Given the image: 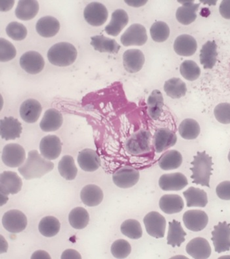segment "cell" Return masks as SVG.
Returning a JSON list of instances; mask_svg holds the SVG:
<instances>
[{
    "mask_svg": "<svg viewBox=\"0 0 230 259\" xmlns=\"http://www.w3.org/2000/svg\"><path fill=\"white\" fill-rule=\"evenodd\" d=\"M36 29L38 34L43 38H52L60 30V23L54 17H43L37 22Z\"/></svg>",
    "mask_w": 230,
    "mask_h": 259,
    "instance_id": "obj_26",
    "label": "cell"
},
{
    "mask_svg": "<svg viewBox=\"0 0 230 259\" xmlns=\"http://www.w3.org/2000/svg\"><path fill=\"white\" fill-rule=\"evenodd\" d=\"M41 155L36 150L28 152L25 162L18 168L20 174L23 176L24 179H40L54 168V162Z\"/></svg>",
    "mask_w": 230,
    "mask_h": 259,
    "instance_id": "obj_1",
    "label": "cell"
},
{
    "mask_svg": "<svg viewBox=\"0 0 230 259\" xmlns=\"http://www.w3.org/2000/svg\"><path fill=\"white\" fill-rule=\"evenodd\" d=\"M23 186V181L16 172L12 171H5L0 176V195L1 204L5 205L8 201L9 195L18 194Z\"/></svg>",
    "mask_w": 230,
    "mask_h": 259,
    "instance_id": "obj_4",
    "label": "cell"
},
{
    "mask_svg": "<svg viewBox=\"0 0 230 259\" xmlns=\"http://www.w3.org/2000/svg\"><path fill=\"white\" fill-rule=\"evenodd\" d=\"M14 4L15 1H13V0H8V1H6V0H4H4H1V1H0L1 12H7L12 10L13 6H14Z\"/></svg>",
    "mask_w": 230,
    "mask_h": 259,
    "instance_id": "obj_52",
    "label": "cell"
},
{
    "mask_svg": "<svg viewBox=\"0 0 230 259\" xmlns=\"http://www.w3.org/2000/svg\"><path fill=\"white\" fill-rule=\"evenodd\" d=\"M6 33L10 38L15 41H21L27 36V29L23 24L14 21L9 23L6 27Z\"/></svg>",
    "mask_w": 230,
    "mask_h": 259,
    "instance_id": "obj_45",
    "label": "cell"
},
{
    "mask_svg": "<svg viewBox=\"0 0 230 259\" xmlns=\"http://www.w3.org/2000/svg\"><path fill=\"white\" fill-rule=\"evenodd\" d=\"M124 2L127 4V5L134 7V8L143 6L148 3V1H147V0H144V1H142V0H140V1H134V0H131V1L130 0H130H126Z\"/></svg>",
    "mask_w": 230,
    "mask_h": 259,
    "instance_id": "obj_54",
    "label": "cell"
},
{
    "mask_svg": "<svg viewBox=\"0 0 230 259\" xmlns=\"http://www.w3.org/2000/svg\"><path fill=\"white\" fill-rule=\"evenodd\" d=\"M63 122L62 114L57 109H50L45 112L39 127L41 131L50 133L58 131L62 126Z\"/></svg>",
    "mask_w": 230,
    "mask_h": 259,
    "instance_id": "obj_27",
    "label": "cell"
},
{
    "mask_svg": "<svg viewBox=\"0 0 230 259\" xmlns=\"http://www.w3.org/2000/svg\"><path fill=\"white\" fill-rule=\"evenodd\" d=\"M148 39L146 28L140 24H133L122 35L120 41L126 47L141 46L147 42Z\"/></svg>",
    "mask_w": 230,
    "mask_h": 259,
    "instance_id": "obj_10",
    "label": "cell"
},
{
    "mask_svg": "<svg viewBox=\"0 0 230 259\" xmlns=\"http://www.w3.org/2000/svg\"><path fill=\"white\" fill-rule=\"evenodd\" d=\"M186 235L187 234L184 231L179 222L175 220L170 222L167 236V244L173 247H180L186 240Z\"/></svg>",
    "mask_w": 230,
    "mask_h": 259,
    "instance_id": "obj_36",
    "label": "cell"
},
{
    "mask_svg": "<svg viewBox=\"0 0 230 259\" xmlns=\"http://www.w3.org/2000/svg\"><path fill=\"white\" fill-rule=\"evenodd\" d=\"M219 11L223 18L230 19V0H223L221 2Z\"/></svg>",
    "mask_w": 230,
    "mask_h": 259,
    "instance_id": "obj_50",
    "label": "cell"
},
{
    "mask_svg": "<svg viewBox=\"0 0 230 259\" xmlns=\"http://www.w3.org/2000/svg\"><path fill=\"white\" fill-rule=\"evenodd\" d=\"M228 160H229V161L230 162V151H229V153L228 154Z\"/></svg>",
    "mask_w": 230,
    "mask_h": 259,
    "instance_id": "obj_56",
    "label": "cell"
},
{
    "mask_svg": "<svg viewBox=\"0 0 230 259\" xmlns=\"http://www.w3.org/2000/svg\"><path fill=\"white\" fill-rule=\"evenodd\" d=\"M131 247L128 241L124 240H118L113 243L111 251L114 257L125 258L130 254Z\"/></svg>",
    "mask_w": 230,
    "mask_h": 259,
    "instance_id": "obj_46",
    "label": "cell"
},
{
    "mask_svg": "<svg viewBox=\"0 0 230 259\" xmlns=\"http://www.w3.org/2000/svg\"><path fill=\"white\" fill-rule=\"evenodd\" d=\"M42 107L40 103L34 99L25 101L20 107L19 113L22 119L27 123H34L40 117Z\"/></svg>",
    "mask_w": 230,
    "mask_h": 259,
    "instance_id": "obj_20",
    "label": "cell"
},
{
    "mask_svg": "<svg viewBox=\"0 0 230 259\" xmlns=\"http://www.w3.org/2000/svg\"><path fill=\"white\" fill-rule=\"evenodd\" d=\"M25 149L18 144H9L4 147L2 153V160L7 166L18 168L26 161Z\"/></svg>",
    "mask_w": 230,
    "mask_h": 259,
    "instance_id": "obj_6",
    "label": "cell"
},
{
    "mask_svg": "<svg viewBox=\"0 0 230 259\" xmlns=\"http://www.w3.org/2000/svg\"><path fill=\"white\" fill-rule=\"evenodd\" d=\"M2 225L7 231L17 234L23 232L27 227V218L23 212L19 210H11L2 217Z\"/></svg>",
    "mask_w": 230,
    "mask_h": 259,
    "instance_id": "obj_7",
    "label": "cell"
},
{
    "mask_svg": "<svg viewBox=\"0 0 230 259\" xmlns=\"http://www.w3.org/2000/svg\"><path fill=\"white\" fill-rule=\"evenodd\" d=\"M32 259H51L49 253L44 251H37L32 254Z\"/></svg>",
    "mask_w": 230,
    "mask_h": 259,
    "instance_id": "obj_53",
    "label": "cell"
},
{
    "mask_svg": "<svg viewBox=\"0 0 230 259\" xmlns=\"http://www.w3.org/2000/svg\"><path fill=\"white\" fill-rule=\"evenodd\" d=\"M159 207L164 213L176 214L183 210L184 203L178 195H164L160 199Z\"/></svg>",
    "mask_w": 230,
    "mask_h": 259,
    "instance_id": "obj_30",
    "label": "cell"
},
{
    "mask_svg": "<svg viewBox=\"0 0 230 259\" xmlns=\"http://www.w3.org/2000/svg\"><path fill=\"white\" fill-rule=\"evenodd\" d=\"M77 55V50L71 44L59 42L50 48L48 52V59L52 65L67 67L74 63Z\"/></svg>",
    "mask_w": 230,
    "mask_h": 259,
    "instance_id": "obj_3",
    "label": "cell"
},
{
    "mask_svg": "<svg viewBox=\"0 0 230 259\" xmlns=\"http://www.w3.org/2000/svg\"><path fill=\"white\" fill-rule=\"evenodd\" d=\"M176 142V134L168 128L158 129L153 136V146L158 153L172 148Z\"/></svg>",
    "mask_w": 230,
    "mask_h": 259,
    "instance_id": "obj_16",
    "label": "cell"
},
{
    "mask_svg": "<svg viewBox=\"0 0 230 259\" xmlns=\"http://www.w3.org/2000/svg\"><path fill=\"white\" fill-rule=\"evenodd\" d=\"M164 105L163 96L161 91L155 90L148 99V113L152 119L156 120L161 117Z\"/></svg>",
    "mask_w": 230,
    "mask_h": 259,
    "instance_id": "obj_35",
    "label": "cell"
},
{
    "mask_svg": "<svg viewBox=\"0 0 230 259\" xmlns=\"http://www.w3.org/2000/svg\"><path fill=\"white\" fill-rule=\"evenodd\" d=\"M197 49L196 39L190 35H180L175 39L174 50L179 56H192L196 52Z\"/></svg>",
    "mask_w": 230,
    "mask_h": 259,
    "instance_id": "obj_25",
    "label": "cell"
},
{
    "mask_svg": "<svg viewBox=\"0 0 230 259\" xmlns=\"http://www.w3.org/2000/svg\"><path fill=\"white\" fill-rule=\"evenodd\" d=\"M182 161V155L179 151H167L160 157L159 165L164 170H175L181 166Z\"/></svg>",
    "mask_w": 230,
    "mask_h": 259,
    "instance_id": "obj_34",
    "label": "cell"
},
{
    "mask_svg": "<svg viewBox=\"0 0 230 259\" xmlns=\"http://www.w3.org/2000/svg\"><path fill=\"white\" fill-rule=\"evenodd\" d=\"M20 65L22 69L30 74L39 73L44 68L45 61L38 52H26L20 59Z\"/></svg>",
    "mask_w": 230,
    "mask_h": 259,
    "instance_id": "obj_15",
    "label": "cell"
},
{
    "mask_svg": "<svg viewBox=\"0 0 230 259\" xmlns=\"http://www.w3.org/2000/svg\"><path fill=\"white\" fill-rule=\"evenodd\" d=\"M186 252L196 259H207L211 254V247L206 239L197 237L191 240L186 245Z\"/></svg>",
    "mask_w": 230,
    "mask_h": 259,
    "instance_id": "obj_17",
    "label": "cell"
},
{
    "mask_svg": "<svg viewBox=\"0 0 230 259\" xmlns=\"http://www.w3.org/2000/svg\"><path fill=\"white\" fill-rule=\"evenodd\" d=\"M150 34L153 40L161 43L165 41L170 36L169 26L163 21H157L150 28Z\"/></svg>",
    "mask_w": 230,
    "mask_h": 259,
    "instance_id": "obj_43",
    "label": "cell"
},
{
    "mask_svg": "<svg viewBox=\"0 0 230 259\" xmlns=\"http://www.w3.org/2000/svg\"><path fill=\"white\" fill-rule=\"evenodd\" d=\"M8 245L5 239L1 236V253H6L8 251Z\"/></svg>",
    "mask_w": 230,
    "mask_h": 259,
    "instance_id": "obj_55",
    "label": "cell"
},
{
    "mask_svg": "<svg viewBox=\"0 0 230 259\" xmlns=\"http://www.w3.org/2000/svg\"><path fill=\"white\" fill-rule=\"evenodd\" d=\"M191 164L192 165L190 168L192 172L191 179L193 180V183L210 188V179L212 170V157L205 151H199L197 155L194 156V161Z\"/></svg>",
    "mask_w": 230,
    "mask_h": 259,
    "instance_id": "obj_2",
    "label": "cell"
},
{
    "mask_svg": "<svg viewBox=\"0 0 230 259\" xmlns=\"http://www.w3.org/2000/svg\"><path fill=\"white\" fill-rule=\"evenodd\" d=\"M90 44L96 51L101 53L116 54L120 49V46L115 39L107 38L104 35L91 37Z\"/></svg>",
    "mask_w": 230,
    "mask_h": 259,
    "instance_id": "obj_31",
    "label": "cell"
},
{
    "mask_svg": "<svg viewBox=\"0 0 230 259\" xmlns=\"http://www.w3.org/2000/svg\"><path fill=\"white\" fill-rule=\"evenodd\" d=\"M120 231L131 240H138L143 235V230L139 222L133 219L125 221L120 227Z\"/></svg>",
    "mask_w": 230,
    "mask_h": 259,
    "instance_id": "obj_42",
    "label": "cell"
},
{
    "mask_svg": "<svg viewBox=\"0 0 230 259\" xmlns=\"http://www.w3.org/2000/svg\"><path fill=\"white\" fill-rule=\"evenodd\" d=\"M17 50L15 46L6 39H0V61L8 62L16 57Z\"/></svg>",
    "mask_w": 230,
    "mask_h": 259,
    "instance_id": "obj_47",
    "label": "cell"
},
{
    "mask_svg": "<svg viewBox=\"0 0 230 259\" xmlns=\"http://www.w3.org/2000/svg\"><path fill=\"white\" fill-rule=\"evenodd\" d=\"M214 116L219 122L223 124H230V104L222 103L216 106Z\"/></svg>",
    "mask_w": 230,
    "mask_h": 259,
    "instance_id": "obj_48",
    "label": "cell"
},
{
    "mask_svg": "<svg viewBox=\"0 0 230 259\" xmlns=\"http://www.w3.org/2000/svg\"><path fill=\"white\" fill-rule=\"evenodd\" d=\"M151 135L147 130H140L127 140L125 148L129 154L139 155L150 152Z\"/></svg>",
    "mask_w": 230,
    "mask_h": 259,
    "instance_id": "obj_5",
    "label": "cell"
},
{
    "mask_svg": "<svg viewBox=\"0 0 230 259\" xmlns=\"http://www.w3.org/2000/svg\"><path fill=\"white\" fill-rule=\"evenodd\" d=\"M217 45L215 41H208L203 46L200 52V62L205 69H211L217 61Z\"/></svg>",
    "mask_w": 230,
    "mask_h": 259,
    "instance_id": "obj_32",
    "label": "cell"
},
{
    "mask_svg": "<svg viewBox=\"0 0 230 259\" xmlns=\"http://www.w3.org/2000/svg\"><path fill=\"white\" fill-rule=\"evenodd\" d=\"M179 134L185 140H195L201 133L200 126L196 120L186 118L179 126Z\"/></svg>",
    "mask_w": 230,
    "mask_h": 259,
    "instance_id": "obj_41",
    "label": "cell"
},
{
    "mask_svg": "<svg viewBox=\"0 0 230 259\" xmlns=\"http://www.w3.org/2000/svg\"><path fill=\"white\" fill-rule=\"evenodd\" d=\"M144 223L146 231L151 237L155 238H163L165 234L166 219L157 211H151L144 219Z\"/></svg>",
    "mask_w": 230,
    "mask_h": 259,
    "instance_id": "obj_9",
    "label": "cell"
},
{
    "mask_svg": "<svg viewBox=\"0 0 230 259\" xmlns=\"http://www.w3.org/2000/svg\"><path fill=\"white\" fill-rule=\"evenodd\" d=\"M23 128L18 119L13 117L3 118L0 121V135L2 139L8 141L20 138Z\"/></svg>",
    "mask_w": 230,
    "mask_h": 259,
    "instance_id": "obj_19",
    "label": "cell"
},
{
    "mask_svg": "<svg viewBox=\"0 0 230 259\" xmlns=\"http://www.w3.org/2000/svg\"><path fill=\"white\" fill-rule=\"evenodd\" d=\"M184 225L192 232H200L205 229L209 223V217L201 210H190L183 215Z\"/></svg>",
    "mask_w": 230,
    "mask_h": 259,
    "instance_id": "obj_14",
    "label": "cell"
},
{
    "mask_svg": "<svg viewBox=\"0 0 230 259\" xmlns=\"http://www.w3.org/2000/svg\"><path fill=\"white\" fill-rule=\"evenodd\" d=\"M216 192L219 198L222 200H230V181L221 182L217 186Z\"/></svg>",
    "mask_w": 230,
    "mask_h": 259,
    "instance_id": "obj_49",
    "label": "cell"
},
{
    "mask_svg": "<svg viewBox=\"0 0 230 259\" xmlns=\"http://www.w3.org/2000/svg\"><path fill=\"white\" fill-rule=\"evenodd\" d=\"M164 91L170 98L179 99L186 95L187 87L186 83L180 78H173L166 81L164 85Z\"/></svg>",
    "mask_w": 230,
    "mask_h": 259,
    "instance_id": "obj_37",
    "label": "cell"
},
{
    "mask_svg": "<svg viewBox=\"0 0 230 259\" xmlns=\"http://www.w3.org/2000/svg\"><path fill=\"white\" fill-rule=\"evenodd\" d=\"M139 171L132 166H126L118 169L113 175L114 184L118 188L127 189L133 187L139 181Z\"/></svg>",
    "mask_w": 230,
    "mask_h": 259,
    "instance_id": "obj_12",
    "label": "cell"
},
{
    "mask_svg": "<svg viewBox=\"0 0 230 259\" xmlns=\"http://www.w3.org/2000/svg\"><path fill=\"white\" fill-rule=\"evenodd\" d=\"M128 13L121 9H118L112 13L110 23L105 26V31L112 36H117L128 25Z\"/></svg>",
    "mask_w": 230,
    "mask_h": 259,
    "instance_id": "obj_23",
    "label": "cell"
},
{
    "mask_svg": "<svg viewBox=\"0 0 230 259\" xmlns=\"http://www.w3.org/2000/svg\"><path fill=\"white\" fill-rule=\"evenodd\" d=\"M212 241L216 253H221L230 249V225L226 222L219 223L212 232Z\"/></svg>",
    "mask_w": 230,
    "mask_h": 259,
    "instance_id": "obj_8",
    "label": "cell"
},
{
    "mask_svg": "<svg viewBox=\"0 0 230 259\" xmlns=\"http://www.w3.org/2000/svg\"><path fill=\"white\" fill-rule=\"evenodd\" d=\"M59 174L67 181H73L78 173L74 158L71 155H65L58 164Z\"/></svg>",
    "mask_w": 230,
    "mask_h": 259,
    "instance_id": "obj_38",
    "label": "cell"
},
{
    "mask_svg": "<svg viewBox=\"0 0 230 259\" xmlns=\"http://www.w3.org/2000/svg\"><path fill=\"white\" fill-rule=\"evenodd\" d=\"M182 6L179 7L176 11V17L177 21L182 25H189L197 19V12L199 4H195L194 1H177Z\"/></svg>",
    "mask_w": 230,
    "mask_h": 259,
    "instance_id": "obj_24",
    "label": "cell"
},
{
    "mask_svg": "<svg viewBox=\"0 0 230 259\" xmlns=\"http://www.w3.org/2000/svg\"><path fill=\"white\" fill-rule=\"evenodd\" d=\"M84 17L89 25L94 26H102L108 19V10L104 4L99 2H91L85 7Z\"/></svg>",
    "mask_w": 230,
    "mask_h": 259,
    "instance_id": "obj_11",
    "label": "cell"
},
{
    "mask_svg": "<svg viewBox=\"0 0 230 259\" xmlns=\"http://www.w3.org/2000/svg\"><path fill=\"white\" fill-rule=\"evenodd\" d=\"M39 151L41 156L49 161L58 159L62 151L60 138L55 135L45 136L39 143Z\"/></svg>",
    "mask_w": 230,
    "mask_h": 259,
    "instance_id": "obj_13",
    "label": "cell"
},
{
    "mask_svg": "<svg viewBox=\"0 0 230 259\" xmlns=\"http://www.w3.org/2000/svg\"><path fill=\"white\" fill-rule=\"evenodd\" d=\"M159 185L164 191H179L188 185V181L181 173L164 174L160 177Z\"/></svg>",
    "mask_w": 230,
    "mask_h": 259,
    "instance_id": "obj_18",
    "label": "cell"
},
{
    "mask_svg": "<svg viewBox=\"0 0 230 259\" xmlns=\"http://www.w3.org/2000/svg\"><path fill=\"white\" fill-rule=\"evenodd\" d=\"M78 163L81 169L85 172H94L100 167L101 159L95 150L84 149L78 153Z\"/></svg>",
    "mask_w": 230,
    "mask_h": 259,
    "instance_id": "obj_21",
    "label": "cell"
},
{
    "mask_svg": "<svg viewBox=\"0 0 230 259\" xmlns=\"http://www.w3.org/2000/svg\"><path fill=\"white\" fill-rule=\"evenodd\" d=\"M183 194L188 207H205L207 205V193L201 189L190 187Z\"/></svg>",
    "mask_w": 230,
    "mask_h": 259,
    "instance_id": "obj_33",
    "label": "cell"
},
{
    "mask_svg": "<svg viewBox=\"0 0 230 259\" xmlns=\"http://www.w3.org/2000/svg\"><path fill=\"white\" fill-rule=\"evenodd\" d=\"M179 72L186 80L194 81L201 75V69L195 61H184L179 67Z\"/></svg>",
    "mask_w": 230,
    "mask_h": 259,
    "instance_id": "obj_44",
    "label": "cell"
},
{
    "mask_svg": "<svg viewBox=\"0 0 230 259\" xmlns=\"http://www.w3.org/2000/svg\"><path fill=\"white\" fill-rule=\"evenodd\" d=\"M80 199L87 207H96L102 203L104 199V193L97 185L88 184L81 191Z\"/></svg>",
    "mask_w": 230,
    "mask_h": 259,
    "instance_id": "obj_28",
    "label": "cell"
},
{
    "mask_svg": "<svg viewBox=\"0 0 230 259\" xmlns=\"http://www.w3.org/2000/svg\"><path fill=\"white\" fill-rule=\"evenodd\" d=\"M69 221L70 225L74 229H84L88 225L89 215L84 208L76 207L70 212Z\"/></svg>",
    "mask_w": 230,
    "mask_h": 259,
    "instance_id": "obj_39",
    "label": "cell"
},
{
    "mask_svg": "<svg viewBox=\"0 0 230 259\" xmlns=\"http://www.w3.org/2000/svg\"><path fill=\"white\" fill-rule=\"evenodd\" d=\"M61 259H81L80 254L74 249H67L63 252L61 256Z\"/></svg>",
    "mask_w": 230,
    "mask_h": 259,
    "instance_id": "obj_51",
    "label": "cell"
},
{
    "mask_svg": "<svg viewBox=\"0 0 230 259\" xmlns=\"http://www.w3.org/2000/svg\"><path fill=\"white\" fill-rule=\"evenodd\" d=\"M39 12V4L36 0H21L15 10V15L21 21H30Z\"/></svg>",
    "mask_w": 230,
    "mask_h": 259,
    "instance_id": "obj_29",
    "label": "cell"
},
{
    "mask_svg": "<svg viewBox=\"0 0 230 259\" xmlns=\"http://www.w3.org/2000/svg\"><path fill=\"white\" fill-rule=\"evenodd\" d=\"M61 224L58 219L53 216H48L39 222L38 229L40 234L47 238H52L59 233Z\"/></svg>",
    "mask_w": 230,
    "mask_h": 259,
    "instance_id": "obj_40",
    "label": "cell"
},
{
    "mask_svg": "<svg viewBox=\"0 0 230 259\" xmlns=\"http://www.w3.org/2000/svg\"><path fill=\"white\" fill-rule=\"evenodd\" d=\"M145 56L141 50L130 49L123 54V65L125 70L130 73H135L143 68Z\"/></svg>",
    "mask_w": 230,
    "mask_h": 259,
    "instance_id": "obj_22",
    "label": "cell"
}]
</instances>
